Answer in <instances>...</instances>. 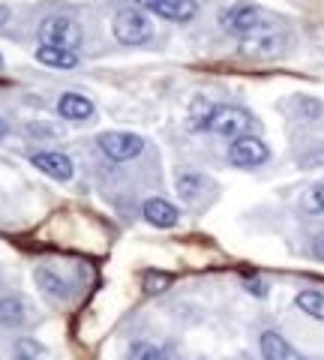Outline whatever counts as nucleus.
Segmentation results:
<instances>
[{
    "mask_svg": "<svg viewBox=\"0 0 324 360\" xmlns=\"http://www.w3.org/2000/svg\"><path fill=\"white\" fill-rule=\"evenodd\" d=\"M255 127V120L250 111H243L238 105H214L207 117V132L222 135V139H240V135H250Z\"/></svg>",
    "mask_w": 324,
    "mask_h": 360,
    "instance_id": "3",
    "label": "nucleus"
},
{
    "mask_svg": "<svg viewBox=\"0 0 324 360\" xmlns=\"http://www.w3.org/2000/svg\"><path fill=\"white\" fill-rule=\"evenodd\" d=\"M93 111H96V105L87 96L75 94V90L60 94V99H58V115L63 120H87V117H93Z\"/></svg>",
    "mask_w": 324,
    "mask_h": 360,
    "instance_id": "12",
    "label": "nucleus"
},
{
    "mask_svg": "<svg viewBox=\"0 0 324 360\" xmlns=\"http://www.w3.org/2000/svg\"><path fill=\"white\" fill-rule=\"evenodd\" d=\"M165 285H169V276H162V274H148L144 276V288H148L150 295L153 291H162Z\"/></svg>",
    "mask_w": 324,
    "mask_h": 360,
    "instance_id": "22",
    "label": "nucleus"
},
{
    "mask_svg": "<svg viewBox=\"0 0 324 360\" xmlns=\"http://www.w3.org/2000/svg\"><path fill=\"white\" fill-rule=\"evenodd\" d=\"M6 132H9V129H6V120H0V141L6 139Z\"/></svg>",
    "mask_w": 324,
    "mask_h": 360,
    "instance_id": "25",
    "label": "nucleus"
},
{
    "mask_svg": "<svg viewBox=\"0 0 324 360\" xmlns=\"http://www.w3.org/2000/svg\"><path fill=\"white\" fill-rule=\"evenodd\" d=\"M96 144L111 162H129V160H136V156L144 153V139L136 132H127V129L103 132L96 139Z\"/></svg>",
    "mask_w": 324,
    "mask_h": 360,
    "instance_id": "4",
    "label": "nucleus"
},
{
    "mask_svg": "<svg viewBox=\"0 0 324 360\" xmlns=\"http://www.w3.org/2000/svg\"><path fill=\"white\" fill-rule=\"evenodd\" d=\"M219 25H222L226 33H231L234 39H250V37H255V33L273 27V25H267L264 9L255 6V4H234V6H228L226 13H222Z\"/></svg>",
    "mask_w": 324,
    "mask_h": 360,
    "instance_id": "1",
    "label": "nucleus"
},
{
    "mask_svg": "<svg viewBox=\"0 0 324 360\" xmlns=\"http://www.w3.org/2000/svg\"><path fill=\"white\" fill-rule=\"evenodd\" d=\"M141 213L153 229H174V225L181 222V210H177L169 198H148Z\"/></svg>",
    "mask_w": 324,
    "mask_h": 360,
    "instance_id": "10",
    "label": "nucleus"
},
{
    "mask_svg": "<svg viewBox=\"0 0 324 360\" xmlns=\"http://www.w3.org/2000/svg\"><path fill=\"white\" fill-rule=\"evenodd\" d=\"M250 291H252V295H259V297H264V295H267L264 283H250Z\"/></svg>",
    "mask_w": 324,
    "mask_h": 360,
    "instance_id": "24",
    "label": "nucleus"
},
{
    "mask_svg": "<svg viewBox=\"0 0 324 360\" xmlns=\"http://www.w3.org/2000/svg\"><path fill=\"white\" fill-rule=\"evenodd\" d=\"M46 357H48V352L37 340H30V336L18 340L13 348V360H46Z\"/></svg>",
    "mask_w": 324,
    "mask_h": 360,
    "instance_id": "19",
    "label": "nucleus"
},
{
    "mask_svg": "<svg viewBox=\"0 0 324 360\" xmlns=\"http://www.w3.org/2000/svg\"><path fill=\"white\" fill-rule=\"evenodd\" d=\"M169 345H156L150 340H138L129 345V360H169Z\"/></svg>",
    "mask_w": 324,
    "mask_h": 360,
    "instance_id": "17",
    "label": "nucleus"
},
{
    "mask_svg": "<svg viewBox=\"0 0 324 360\" xmlns=\"http://www.w3.org/2000/svg\"><path fill=\"white\" fill-rule=\"evenodd\" d=\"M283 49H285V37L276 27H267L250 39H240V51L250 54V58H276Z\"/></svg>",
    "mask_w": 324,
    "mask_h": 360,
    "instance_id": "9",
    "label": "nucleus"
},
{
    "mask_svg": "<svg viewBox=\"0 0 324 360\" xmlns=\"http://www.w3.org/2000/svg\"><path fill=\"white\" fill-rule=\"evenodd\" d=\"M205 189H207V180L201 174H195V172L177 177V193H181L183 201H195L201 193H205Z\"/></svg>",
    "mask_w": 324,
    "mask_h": 360,
    "instance_id": "18",
    "label": "nucleus"
},
{
    "mask_svg": "<svg viewBox=\"0 0 324 360\" xmlns=\"http://www.w3.org/2000/svg\"><path fill=\"white\" fill-rule=\"evenodd\" d=\"M37 60L46 63V66H54V70H72V66H78V51L54 49V45H39Z\"/></svg>",
    "mask_w": 324,
    "mask_h": 360,
    "instance_id": "14",
    "label": "nucleus"
},
{
    "mask_svg": "<svg viewBox=\"0 0 324 360\" xmlns=\"http://www.w3.org/2000/svg\"><path fill=\"white\" fill-rule=\"evenodd\" d=\"M30 162H33V168H39L46 177L60 180V184L72 180V174H75L72 160L66 153H60V150H33L30 153Z\"/></svg>",
    "mask_w": 324,
    "mask_h": 360,
    "instance_id": "8",
    "label": "nucleus"
},
{
    "mask_svg": "<svg viewBox=\"0 0 324 360\" xmlns=\"http://www.w3.org/2000/svg\"><path fill=\"white\" fill-rule=\"evenodd\" d=\"M27 319V307L21 297H0V328L13 330V328H21Z\"/></svg>",
    "mask_w": 324,
    "mask_h": 360,
    "instance_id": "15",
    "label": "nucleus"
},
{
    "mask_svg": "<svg viewBox=\"0 0 324 360\" xmlns=\"http://www.w3.org/2000/svg\"><path fill=\"white\" fill-rule=\"evenodd\" d=\"M297 309L309 315V319H316V321H324V295L321 291H312V288H304V291H297Z\"/></svg>",
    "mask_w": 324,
    "mask_h": 360,
    "instance_id": "16",
    "label": "nucleus"
},
{
    "mask_svg": "<svg viewBox=\"0 0 324 360\" xmlns=\"http://www.w3.org/2000/svg\"><path fill=\"white\" fill-rule=\"evenodd\" d=\"M136 6L148 15L177 21V25H186L198 15V0H136Z\"/></svg>",
    "mask_w": 324,
    "mask_h": 360,
    "instance_id": "7",
    "label": "nucleus"
},
{
    "mask_svg": "<svg viewBox=\"0 0 324 360\" xmlns=\"http://www.w3.org/2000/svg\"><path fill=\"white\" fill-rule=\"evenodd\" d=\"M304 207H306V213H316V217H321V213H324V180H316V184L306 189Z\"/></svg>",
    "mask_w": 324,
    "mask_h": 360,
    "instance_id": "20",
    "label": "nucleus"
},
{
    "mask_svg": "<svg viewBox=\"0 0 324 360\" xmlns=\"http://www.w3.org/2000/svg\"><path fill=\"white\" fill-rule=\"evenodd\" d=\"M300 111H304V115H306V120H312V117H318L321 115V111H324V105L318 103V99H300Z\"/></svg>",
    "mask_w": 324,
    "mask_h": 360,
    "instance_id": "21",
    "label": "nucleus"
},
{
    "mask_svg": "<svg viewBox=\"0 0 324 360\" xmlns=\"http://www.w3.org/2000/svg\"><path fill=\"white\" fill-rule=\"evenodd\" d=\"M33 279H37V285L46 291L48 297H54V300H66V297H70V283H66L60 274H54L51 267H37V270H33Z\"/></svg>",
    "mask_w": 324,
    "mask_h": 360,
    "instance_id": "13",
    "label": "nucleus"
},
{
    "mask_svg": "<svg viewBox=\"0 0 324 360\" xmlns=\"http://www.w3.org/2000/svg\"><path fill=\"white\" fill-rule=\"evenodd\" d=\"M39 39H42V45L75 51L78 45H82V27H78V21L70 15H48L39 25Z\"/></svg>",
    "mask_w": 324,
    "mask_h": 360,
    "instance_id": "5",
    "label": "nucleus"
},
{
    "mask_svg": "<svg viewBox=\"0 0 324 360\" xmlns=\"http://www.w3.org/2000/svg\"><path fill=\"white\" fill-rule=\"evenodd\" d=\"M309 252H312V258H318V262H324V231H318L316 238H312Z\"/></svg>",
    "mask_w": 324,
    "mask_h": 360,
    "instance_id": "23",
    "label": "nucleus"
},
{
    "mask_svg": "<svg viewBox=\"0 0 324 360\" xmlns=\"http://www.w3.org/2000/svg\"><path fill=\"white\" fill-rule=\"evenodd\" d=\"M228 162L234 168H259L271 160V148L259 139V135H240V139H231L228 144Z\"/></svg>",
    "mask_w": 324,
    "mask_h": 360,
    "instance_id": "6",
    "label": "nucleus"
},
{
    "mask_svg": "<svg viewBox=\"0 0 324 360\" xmlns=\"http://www.w3.org/2000/svg\"><path fill=\"white\" fill-rule=\"evenodd\" d=\"M259 345H261V357L264 360H306L283 333H276V330H264Z\"/></svg>",
    "mask_w": 324,
    "mask_h": 360,
    "instance_id": "11",
    "label": "nucleus"
},
{
    "mask_svg": "<svg viewBox=\"0 0 324 360\" xmlns=\"http://www.w3.org/2000/svg\"><path fill=\"white\" fill-rule=\"evenodd\" d=\"M111 33L120 45H144L153 37V25H150V15L138 6H127L120 9L111 21Z\"/></svg>",
    "mask_w": 324,
    "mask_h": 360,
    "instance_id": "2",
    "label": "nucleus"
}]
</instances>
